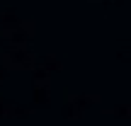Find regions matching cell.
<instances>
[{"mask_svg":"<svg viewBox=\"0 0 131 126\" xmlns=\"http://www.w3.org/2000/svg\"><path fill=\"white\" fill-rule=\"evenodd\" d=\"M85 102H88V107H97V104H102V95L88 92V95H85Z\"/></svg>","mask_w":131,"mask_h":126,"instance_id":"obj_7","label":"cell"},{"mask_svg":"<svg viewBox=\"0 0 131 126\" xmlns=\"http://www.w3.org/2000/svg\"><path fill=\"white\" fill-rule=\"evenodd\" d=\"M19 24H22V29H24V32H27L29 37L34 39V34H37V22H34V19H22Z\"/></svg>","mask_w":131,"mask_h":126,"instance_id":"obj_5","label":"cell"},{"mask_svg":"<svg viewBox=\"0 0 131 126\" xmlns=\"http://www.w3.org/2000/svg\"><path fill=\"white\" fill-rule=\"evenodd\" d=\"M32 104L49 107L51 104V87L49 85H32Z\"/></svg>","mask_w":131,"mask_h":126,"instance_id":"obj_2","label":"cell"},{"mask_svg":"<svg viewBox=\"0 0 131 126\" xmlns=\"http://www.w3.org/2000/svg\"><path fill=\"white\" fill-rule=\"evenodd\" d=\"M39 63L44 65V68H49L51 70V73H61L63 70V61H61V56H58V53H44L41 58H39Z\"/></svg>","mask_w":131,"mask_h":126,"instance_id":"obj_3","label":"cell"},{"mask_svg":"<svg viewBox=\"0 0 131 126\" xmlns=\"http://www.w3.org/2000/svg\"><path fill=\"white\" fill-rule=\"evenodd\" d=\"M117 117L119 119H131V104H117Z\"/></svg>","mask_w":131,"mask_h":126,"instance_id":"obj_6","label":"cell"},{"mask_svg":"<svg viewBox=\"0 0 131 126\" xmlns=\"http://www.w3.org/2000/svg\"><path fill=\"white\" fill-rule=\"evenodd\" d=\"M88 3H100V5H104V7H122L124 0H88Z\"/></svg>","mask_w":131,"mask_h":126,"instance_id":"obj_8","label":"cell"},{"mask_svg":"<svg viewBox=\"0 0 131 126\" xmlns=\"http://www.w3.org/2000/svg\"><path fill=\"white\" fill-rule=\"evenodd\" d=\"M88 112V102H85V95H75L68 92L66 95V104H63V117L68 121H78V119L85 117Z\"/></svg>","mask_w":131,"mask_h":126,"instance_id":"obj_1","label":"cell"},{"mask_svg":"<svg viewBox=\"0 0 131 126\" xmlns=\"http://www.w3.org/2000/svg\"><path fill=\"white\" fill-rule=\"evenodd\" d=\"M5 80H7V68L0 65V85H5Z\"/></svg>","mask_w":131,"mask_h":126,"instance_id":"obj_9","label":"cell"},{"mask_svg":"<svg viewBox=\"0 0 131 126\" xmlns=\"http://www.w3.org/2000/svg\"><path fill=\"white\" fill-rule=\"evenodd\" d=\"M117 61L131 65V46H119V51H117Z\"/></svg>","mask_w":131,"mask_h":126,"instance_id":"obj_4","label":"cell"}]
</instances>
